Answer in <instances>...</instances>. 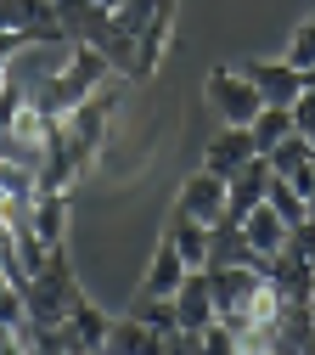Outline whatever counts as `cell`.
I'll return each mask as SVG.
<instances>
[{
	"mask_svg": "<svg viewBox=\"0 0 315 355\" xmlns=\"http://www.w3.org/2000/svg\"><path fill=\"white\" fill-rule=\"evenodd\" d=\"M73 299H79V282H73V271H68V248L57 243V248H45V265L28 277L23 304H28V316H34L39 327H62L68 310H73Z\"/></svg>",
	"mask_w": 315,
	"mask_h": 355,
	"instance_id": "1",
	"label": "cell"
},
{
	"mask_svg": "<svg viewBox=\"0 0 315 355\" xmlns=\"http://www.w3.org/2000/svg\"><path fill=\"white\" fill-rule=\"evenodd\" d=\"M264 271H248V265H225V271H208V293H214V316L225 327H248L253 316V293H259Z\"/></svg>",
	"mask_w": 315,
	"mask_h": 355,
	"instance_id": "2",
	"label": "cell"
},
{
	"mask_svg": "<svg viewBox=\"0 0 315 355\" xmlns=\"http://www.w3.org/2000/svg\"><path fill=\"white\" fill-rule=\"evenodd\" d=\"M225 265H248V271H264L270 277V259L242 237L237 220H214V226H208V259H203V271H225Z\"/></svg>",
	"mask_w": 315,
	"mask_h": 355,
	"instance_id": "3",
	"label": "cell"
},
{
	"mask_svg": "<svg viewBox=\"0 0 315 355\" xmlns=\"http://www.w3.org/2000/svg\"><path fill=\"white\" fill-rule=\"evenodd\" d=\"M208 102L225 113V124H253L259 107H264V96L253 91L237 68H214V73H208Z\"/></svg>",
	"mask_w": 315,
	"mask_h": 355,
	"instance_id": "4",
	"label": "cell"
},
{
	"mask_svg": "<svg viewBox=\"0 0 315 355\" xmlns=\"http://www.w3.org/2000/svg\"><path fill=\"white\" fill-rule=\"evenodd\" d=\"M174 214H186V220H203V226H214V220H225V175L214 169H197L186 187H180V203Z\"/></svg>",
	"mask_w": 315,
	"mask_h": 355,
	"instance_id": "5",
	"label": "cell"
},
{
	"mask_svg": "<svg viewBox=\"0 0 315 355\" xmlns=\"http://www.w3.org/2000/svg\"><path fill=\"white\" fill-rule=\"evenodd\" d=\"M264 187H270V158L253 153L237 175H225V220H242L253 203H264Z\"/></svg>",
	"mask_w": 315,
	"mask_h": 355,
	"instance_id": "6",
	"label": "cell"
},
{
	"mask_svg": "<svg viewBox=\"0 0 315 355\" xmlns=\"http://www.w3.org/2000/svg\"><path fill=\"white\" fill-rule=\"evenodd\" d=\"M242 79L264 96V107H293V96L304 91L298 68H287V62H248V68H242Z\"/></svg>",
	"mask_w": 315,
	"mask_h": 355,
	"instance_id": "7",
	"label": "cell"
},
{
	"mask_svg": "<svg viewBox=\"0 0 315 355\" xmlns=\"http://www.w3.org/2000/svg\"><path fill=\"white\" fill-rule=\"evenodd\" d=\"M169 28H174V0H163V6L147 17V28L135 34V79H147L158 68V51L169 46Z\"/></svg>",
	"mask_w": 315,
	"mask_h": 355,
	"instance_id": "8",
	"label": "cell"
},
{
	"mask_svg": "<svg viewBox=\"0 0 315 355\" xmlns=\"http://www.w3.org/2000/svg\"><path fill=\"white\" fill-rule=\"evenodd\" d=\"M174 310H180V327H208L214 322V293H208V271H186V282L174 288Z\"/></svg>",
	"mask_w": 315,
	"mask_h": 355,
	"instance_id": "9",
	"label": "cell"
},
{
	"mask_svg": "<svg viewBox=\"0 0 315 355\" xmlns=\"http://www.w3.org/2000/svg\"><path fill=\"white\" fill-rule=\"evenodd\" d=\"M248 158H253V136H248V124H231L225 136H214V141H208L203 169H214V175H237Z\"/></svg>",
	"mask_w": 315,
	"mask_h": 355,
	"instance_id": "10",
	"label": "cell"
},
{
	"mask_svg": "<svg viewBox=\"0 0 315 355\" xmlns=\"http://www.w3.org/2000/svg\"><path fill=\"white\" fill-rule=\"evenodd\" d=\"M237 226H242V237H248V243H253L264 259H270V254H276V248L287 243V220H282L276 209H270V203H253V209L237 220Z\"/></svg>",
	"mask_w": 315,
	"mask_h": 355,
	"instance_id": "11",
	"label": "cell"
},
{
	"mask_svg": "<svg viewBox=\"0 0 315 355\" xmlns=\"http://www.w3.org/2000/svg\"><path fill=\"white\" fill-rule=\"evenodd\" d=\"M68 333H73V349L79 355H96V349H107V316L96 304H90L84 293L73 299V310H68Z\"/></svg>",
	"mask_w": 315,
	"mask_h": 355,
	"instance_id": "12",
	"label": "cell"
},
{
	"mask_svg": "<svg viewBox=\"0 0 315 355\" xmlns=\"http://www.w3.org/2000/svg\"><path fill=\"white\" fill-rule=\"evenodd\" d=\"M107 349H118V355H163V338L141 316H118V322H107Z\"/></svg>",
	"mask_w": 315,
	"mask_h": 355,
	"instance_id": "13",
	"label": "cell"
},
{
	"mask_svg": "<svg viewBox=\"0 0 315 355\" xmlns=\"http://www.w3.org/2000/svg\"><path fill=\"white\" fill-rule=\"evenodd\" d=\"M186 282V259H180V248L163 237L158 243V259H152V271H147V288L141 293H152V299H174V288Z\"/></svg>",
	"mask_w": 315,
	"mask_h": 355,
	"instance_id": "14",
	"label": "cell"
},
{
	"mask_svg": "<svg viewBox=\"0 0 315 355\" xmlns=\"http://www.w3.org/2000/svg\"><path fill=\"white\" fill-rule=\"evenodd\" d=\"M68 232V192H34V237L57 248Z\"/></svg>",
	"mask_w": 315,
	"mask_h": 355,
	"instance_id": "15",
	"label": "cell"
},
{
	"mask_svg": "<svg viewBox=\"0 0 315 355\" xmlns=\"http://www.w3.org/2000/svg\"><path fill=\"white\" fill-rule=\"evenodd\" d=\"M169 243L180 248V259H186V271H203V259H208V226H203V220L169 214Z\"/></svg>",
	"mask_w": 315,
	"mask_h": 355,
	"instance_id": "16",
	"label": "cell"
},
{
	"mask_svg": "<svg viewBox=\"0 0 315 355\" xmlns=\"http://www.w3.org/2000/svg\"><path fill=\"white\" fill-rule=\"evenodd\" d=\"M248 136H253V153H270L276 141L293 136V107H259V119L248 124Z\"/></svg>",
	"mask_w": 315,
	"mask_h": 355,
	"instance_id": "17",
	"label": "cell"
},
{
	"mask_svg": "<svg viewBox=\"0 0 315 355\" xmlns=\"http://www.w3.org/2000/svg\"><path fill=\"white\" fill-rule=\"evenodd\" d=\"M264 203H270V209H276V214L287 220V232H293L298 220L309 214V203H304V198H298V192H293V187L282 181V175H270V187H264Z\"/></svg>",
	"mask_w": 315,
	"mask_h": 355,
	"instance_id": "18",
	"label": "cell"
},
{
	"mask_svg": "<svg viewBox=\"0 0 315 355\" xmlns=\"http://www.w3.org/2000/svg\"><path fill=\"white\" fill-rule=\"evenodd\" d=\"M0 192H6V198H34V192H39V175L0 158Z\"/></svg>",
	"mask_w": 315,
	"mask_h": 355,
	"instance_id": "19",
	"label": "cell"
},
{
	"mask_svg": "<svg viewBox=\"0 0 315 355\" xmlns=\"http://www.w3.org/2000/svg\"><path fill=\"white\" fill-rule=\"evenodd\" d=\"M287 68H315V23H304L298 34H293V46H287Z\"/></svg>",
	"mask_w": 315,
	"mask_h": 355,
	"instance_id": "20",
	"label": "cell"
},
{
	"mask_svg": "<svg viewBox=\"0 0 315 355\" xmlns=\"http://www.w3.org/2000/svg\"><path fill=\"white\" fill-rule=\"evenodd\" d=\"M203 349H214V355H231V349H242V338H237V327H225L219 316L203 327Z\"/></svg>",
	"mask_w": 315,
	"mask_h": 355,
	"instance_id": "21",
	"label": "cell"
},
{
	"mask_svg": "<svg viewBox=\"0 0 315 355\" xmlns=\"http://www.w3.org/2000/svg\"><path fill=\"white\" fill-rule=\"evenodd\" d=\"M293 130L315 147V91H298V96H293Z\"/></svg>",
	"mask_w": 315,
	"mask_h": 355,
	"instance_id": "22",
	"label": "cell"
},
{
	"mask_svg": "<svg viewBox=\"0 0 315 355\" xmlns=\"http://www.w3.org/2000/svg\"><path fill=\"white\" fill-rule=\"evenodd\" d=\"M28 316V304H23V293L17 288H6V293H0V322H6L12 333H17V322Z\"/></svg>",
	"mask_w": 315,
	"mask_h": 355,
	"instance_id": "23",
	"label": "cell"
},
{
	"mask_svg": "<svg viewBox=\"0 0 315 355\" xmlns=\"http://www.w3.org/2000/svg\"><path fill=\"white\" fill-rule=\"evenodd\" d=\"M23 46H28V40H23L17 28H0V68H6V62H12V57H17Z\"/></svg>",
	"mask_w": 315,
	"mask_h": 355,
	"instance_id": "24",
	"label": "cell"
},
{
	"mask_svg": "<svg viewBox=\"0 0 315 355\" xmlns=\"http://www.w3.org/2000/svg\"><path fill=\"white\" fill-rule=\"evenodd\" d=\"M0 355H17V333H12L6 322H0Z\"/></svg>",
	"mask_w": 315,
	"mask_h": 355,
	"instance_id": "25",
	"label": "cell"
},
{
	"mask_svg": "<svg viewBox=\"0 0 315 355\" xmlns=\"http://www.w3.org/2000/svg\"><path fill=\"white\" fill-rule=\"evenodd\" d=\"M298 79H304V91H315V68H304V73H298Z\"/></svg>",
	"mask_w": 315,
	"mask_h": 355,
	"instance_id": "26",
	"label": "cell"
},
{
	"mask_svg": "<svg viewBox=\"0 0 315 355\" xmlns=\"http://www.w3.org/2000/svg\"><path fill=\"white\" fill-rule=\"evenodd\" d=\"M96 6H107V12H118V6H124V0H96Z\"/></svg>",
	"mask_w": 315,
	"mask_h": 355,
	"instance_id": "27",
	"label": "cell"
},
{
	"mask_svg": "<svg viewBox=\"0 0 315 355\" xmlns=\"http://www.w3.org/2000/svg\"><path fill=\"white\" fill-rule=\"evenodd\" d=\"M0 198H6V192H0Z\"/></svg>",
	"mask_w": 315,
	"mask_h": 355,
	"instance_id": "28",
	"label": "cell"
}]
</instances>
